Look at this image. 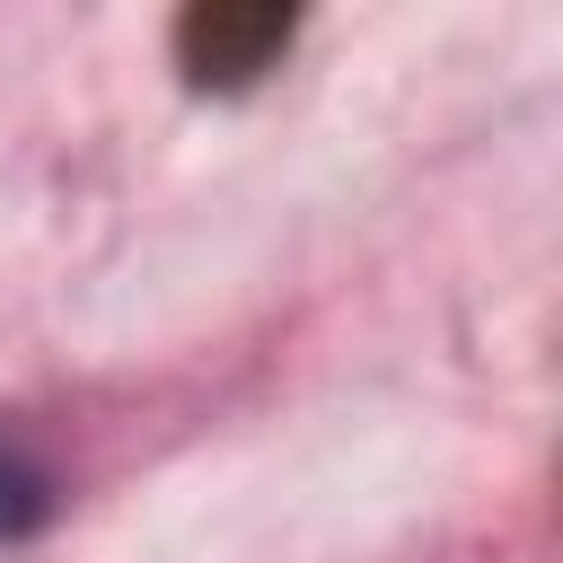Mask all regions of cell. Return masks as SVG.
Segmentation results:
<instances>
[{
  "label": "cell",
  "instance_id": "1",
  "mask_svg": "<svg viewBox=\"0 0 563 563\" xmlns=\"http://www.w3.org/2000/svg\"><path fill=\"white\" fill-rule=\"evenodd\" d=\"M290 44V9H185L176 26V62L194 88H246L255 70H273Z\"/></svg>",
  "mask_w": 563,
  "mask_h": 563
},
{
  "label": "cell",
  "instance_id": "2",
  "mask_svg": "<svg viewBox=\"0 0 563 563\" xmlns=\"http://www.w3.org/2000/svg\"><path fill=\"white\" fill-rule=\"evenodd\" d=\"M53 466L26 449V440H0V537H35L53 519Z\"/></svg>",
  "mask_w": 563,
  "mask_h": 563
}]
</instances>
